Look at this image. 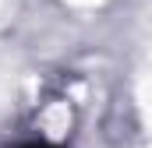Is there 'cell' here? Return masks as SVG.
<instances>
[{"mask_svg":"<svg viewBox=\"0 0 152 148\" xmlns=\"http://www.w3.org/2000/svg\"><path fill=\"white\" fill-rule=\"evenodd\" d=\"M25 148H53V145H25Z\"/></svg>","mask_w":152,"mask_h":148,"instance_id":"6da1fadb","label":"cell"}]
</instances>
